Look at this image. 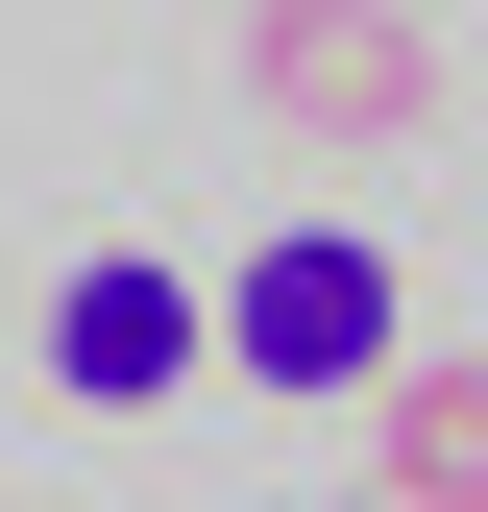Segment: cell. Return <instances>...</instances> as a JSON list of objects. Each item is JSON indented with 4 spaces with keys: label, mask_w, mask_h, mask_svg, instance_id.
<instances>
[{
    "label": "cell",
    "mask_w": 488,
    "mask_h": 512,
    "mask_svg": "<svg viewBox=\"0 0 488 512\" xmlns=\"http://www.w3.org/2000/svg\"><path fill=\"white\" fill-rule=\"evenodd\" d=\"M220 366H244V391H293V415H342L366 366H391V244H366V220L244 244V269H220Z\"/></svg>",
    "instance_id": "1"
},
{
    "label": "cell",
    "mask_w": 488,
    "mask_h": 512,
    "mask_svg": "<svg viewBox=\"0 0 488 512\" xmlns=\"http://www.w3.org/2000/svg\"><path fill=\"white\" fill-rule=\"evenodd\" d=\"M244 98L293 147H415L440 49H415V0H244Z\"/></svg>",
    "instance_id": "2"
},
{
    "label": "cell",
    "mask_w": 488,
    "mask_h": 512,
    "mask_svg": "<svg viewBox=\"0 0 488 512\" xmlns=\"http://www.w3.org/2000/svg\"><path fill=\"white\" fill-rule=\"evenodd\" d=\"M49 391H74V415H171V391H196V269H147V244L49 269Z\"/></svg>",
    "instance_id": "3"
},
{
    "label": "cell",
    "mask_w": 488,
    "mask_h": 512,
    "mask_svg": "<svg viewBox=\"0 0 488 512\" xmlns=\"http://www.w3.org/2000/svg\"><path fill=\"white\" fill-rule=\"evenodd\" d=\"M366 488H391V512H488V366H415L391 439H366Z\"/></svg>",
    "instance_id": "4"
}]
</instances>
